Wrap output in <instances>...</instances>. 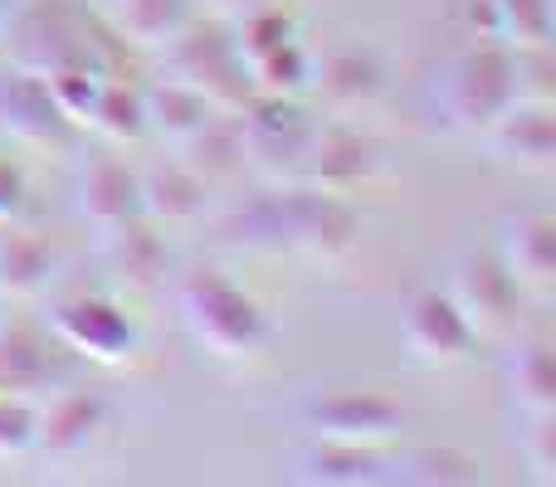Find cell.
I'll list each match as a JSON object with an SVG mask.
<instances>
[{
	"label": "cell",
	"instance_id": "35",
	"mask_svg": "<svg viewBox=\"0 0 556 487\" xmlns=\"http://www.w3.org/2000/svg\"><path fill=\"white\" fill-rule=\"evenodd\" d=\"M250 5H260V0H191V10H205L211 20H235Z\"/></svg>",
	"mask_w": 556,
	"mask_h": 487
},
{
	"label": "cell",
	"instance_id": "36",
	"mask_svg": "<svg viewBox=\"0 0 556 487\" xmlns=\"http://www.w3.org/2000/svg\"><path fill=\"white\" fill-rule=\"evenodd\" d=\"M20 5H25V0H0V39H5V29H10V20H15Z\"/></svg>",
	"mask_w": 556,
	"mask_h": 487
},
{
	"label": "cell",
	"instance_id": "26",
	"mask_svg": "<svg viewBox=\"0 0 556 487\" xmlns=\"http://www.w3.org/2000/svg\"><path fill=\"white\" fill-rule=\"evenodd\" d=\"M479 478V459L464 449H450V444H420V449L391 453V483L405 487H469Z\"/></svg>",
	"mask_w": 556,
	"mask_h": 487
},
{
	"label": "cell",
	"instance_id": "32",
	"mask_svg": "<svg viewBox=\"0 0 556 487\" xmlns=\"http://www.w3.org/2000/svg\"><path fill=\"white\" fill-rule=\"evenodd\" d=\"M518 449H522L532 483L552 487L556 483V414H528V430H522Z\"/></svg>",
	"mask_w": 556,
	"mask_h": 487
},
{
	"label": "cell",
	"instance_id": "16",
	"mask_svg": "<svg viewBox=\"0 0 556 487\" xmlns=\"http://www.w3.org/2000/svg\"><path fill=\"white\" fill-rule=\"evenodd\" d=\"M59 385H68V375L54 356V336L29 322H0V395L39 405Z\"/></svg>",
	"mask_w": 556,
	"mask_h": 487
},
{
	"label": "cell",
	"instance_id": "15",
	"mask_svg": "<svg viewBox=\"0 0 556 487\" xmlns=\"http://www.w3.org/2000/svg\"><path fill=\"white\" fill-rule=\"evenodd\" d=\"M483 142H489L493 162L513 166V171H552L556 166V113L552 103H513L503 117H493L483 127Z\"/></svg>",
	"mask_w": 556,
	"mask_h": 487
},
{
	"label": "cell",
	"instance_id": "9",
	"mask_svg": "<svg viewBox=\"0 0 556 487\" xmlns=\"http://www.w3.org/2000/svg\"><path fill=\"white\" fill-rule=\"evenodd\" d=\"M450 303L469 317V326L483 336H503L518 317L522 287L513 283V273L498 264L493 248H464L459 258L450 264V283H444Z\"/></svg>",
	"mask_w": 556,
	"mask_h": 487
},
{
	"label": "cell",
	"instance_id": "10",
	"mask_svg": "<svg viewBox=\"0 0 556 487\" xmlns=\"http://www.w3.org/2000/svg\"><path fill=\"white\" fill-rule=\"evenodd\" d=\"M401 342H405V351H410V361L434 366V371L464 366L473 351H479V332H473L469 317L450 303L444 287H420V293L405 303Z\"/></svg>",
	"mask_w": 556,
	"mask_h": 487
},
{
	"label": "cell",
	"instance_id": "31",
	"mask_svg": "<svg viewBox=\"0 0 556 487\" xmlns=\"http://www.w3.org/2000/svg\"><path fill=\"white\" fill-rule=\"evenodd\" d=\"M88 127H93L98 137H108V142H137V137H147L142 88H127V84H117V78H108Z\"/></svg>",
	"mask_w": 556,
	"mask_h": 487
},
{
	"label": "cell",
	"instance_id": "6",
	"mask_svg": "<svg viewBox=\"0 0 556 487\" xmlns=\"http://www.w3.org/2000/svg\"><path fill=\"white\" fill-rule=\"evenodd\" d=\"M313 117H307L303 98H269L254 93L250 103L235 113V132H240L244 166L260 171L269 185H293L303 152L313 142Z\"/></svg>",
	"mask_w": 556,
	"mask_h": 487
},
{
	"label": "cell",
	"instance_id": "14",
	"mask_svg": "<svg viewBox=\"0 0 556 487\" xmlns=\"http://www.w3.org/2000/svg\"><path fill=\"white\" fill-rule=\"evenodd\" d=\"M98 264H103L108 278H113L117 287H127V293H152V287H162L166 268H172L162 225L137 215V220L103 230L98 234Z\"/></svg>",
	"mask_w": 556,
	"mask_h": 487
},
{
	"label": "cell",
	"instance_id": "4",
	"mask_svg": "<svg viewBox=\"0 0 556 487\" xmlns=\"http://www.w3.org/2000/svg\"><path fill=\"white\" fill-rule=\"evenodd\" d=\"M156 54H162V64H166V78L195 88V93L211 103V113L235 117L254 98L250 68H244L240 54H235L230 25H225V20H195L191 15L181 35H176L172 44H162Z\"/></svg>",
	"mask_w": 556,
	"mask_h": 487
},
{
	"label": "cell",
	"instance_id": "20",
	"mask_svg": "<svg viewBox=\"0 0 556 487\" xmlns=\"http://www.w3.org/2000/svg\"><path fill=\"white\" fill-rule=\"evenodd\" d=\"M386 88V68L371 49H332L327 59H313V84L307 93L323 98L327 113L352 117L371 107Z\"/></svg>",
	"mask_w": 556,
	"mask_h": 487
},
{
	"label": "cell",
	"instance_id": "22",
	"mask_svg": "<svg viewBox=\"0 0 556 487\" xmlns=\"http://www.w3.org/2000/svg\"><path fill=\"white\" fill-rule=\"evenodd\" d=\"M137 191H142V215L152 225H166V230L195 225L205 215V205H211V185L181 156L176 162H156L152 171H142L137 176Z\"/></svg>",
	"mask_w": 556,
	"mask_h": 487
},
{
	"label": "cell",
	"instance_id": "18",
	"mask_svg": "<svg viewBox=\"0 0 556 487\" xmlns=\"http://www.w3.org/2000/svg\"><path fill=\"white\" fill-rule=\"evenodd\" d=\"M5 39L15 49V68H25V74H49V68L68 64L78 54H93L88 39L78 35L74 15L54 5H20Z\"/></svg>",
	"mask_w": 556,
	"mask_h": 487
},
{
	"label": "cell",
	"instance_id": "21",
	"mask_svg": "<svg viewBox=\"0 0 556 487\" xmlns=\"http://www.w3.org/2000/svg\"><path fill=\"white\" fill-rule=\"evenodd\" d=\"M59 283V248L35 230L0 225V297L10 303H39Z\"/></svg>",
	"mask_w": 556,
	"mask_h": 487
},
{
	"label": "cell",
	"instance_id": "25",
	"mask_svg": "<svg viewBox=\"0 0 556 487\" xmlns=\"http://www.w3.org/2000/svg\"><path fill=\"white\" fill-rule=\"evenodd\" d=\"M142 107H147V132H156L166 146H186L205 123H211V103L195 88L162 78V84L142 88Z\"/></svg>",
	"mask_w": 556,
	"mask_h": 487
},
{
	"label": "cell",
	"instance_id": "33",
	"mask_svg": "<svg viewBox=\"0 0 556 487\" xmlns=\"http://www.w3.org/2000/svg\"><path fill=\"white\" fill-rule=\"evenodd\" d=\"M35 453V405L0 395V459H25Z\"/></svg>",
	"mask_w": 556,
	"mask_h": 487
},
{
	"label": "cell",
	"instance_id": "24",
	"mask_svg": "<svg viewBox=\"0 0 556 487\" xmlns=\"http://www.w3.org/2000/svg\"><path fill=\"white\" fill-rule=\"evenodd\" d=\"M103 5V20L123 44L137 49H162L172 44L186 29V20L195 15L191 0H98Z\"/></svg>",
	"mask_w": 556,
	"mask_h": 487
},
{
	"label": "cell",
	"instance_id": "19",
	"mask_svg": "<svg viewBox=\"0 0 556 487\" xmlns=\"http://www.w3.org/2000/svg\"><path fill=\"white\" fill-rule=\"evenodd\" d=\"M74 215L88 225L93 234L113 230V225H127L142 215V191H137V171H127L123 162H98L78 166L74 176Z\"/></svg>",
	"mask_w": 556,
	"mask_h": 487
},
{
	"label": "cell",
	"instance_id": "34",
	"mask_svg": "<svg viewBox=\"0 0 556 487\" xmlns=\"http://www.w3.org/2000/svg\"><path fill=\"white\" fill-rule=\"evenodd\" d=\"M25 195H29L25 171H20L15 162H5V156H0V225H15L20 220V210H25Z\"/></svg>",
	"mask_w": 556,
	"mask_h": 487
},
{
	"label": "cell",
	"instance_id": "27",
	"mask_svg": "<svg viewBox=\"0 0 556 487\" xmlns=\"http://www.w3.org/2000/svg\"><path fill=\"white\" fill-rule=\"evenodd\" d=\"M176 152H181V162L191 166V171L201 176L211 191H215V185H225V181H235V176L244 171V152H240L235 117H220V113H215L186 146H176Z\"/></svg>",
	"mask_w": 556,
	"mask_h": 487
},
{
	"label": "cell",
	"instance_id": "8",
	"mask_svg": "<svg viewBox=\"0 0 556 487\" xmlns=\"http://www.w3.org/2000/svg\"><path fill=\"white\" fill-rule=\"evenodd\" d=\"M113 410L98 390L59 385L35 405V453L49 463H78L103 444Z\"/></svg>",
	"mask_w": 556,
	"mask_h": 487
},
{
	"label": "cell",
	"instance_id": "30",
	"mask_svg": "<svg viewBox=\"0 0 556 487\" xmlns=\"http://www.w3.org/2000/svg\"><path fill=\"white\" fill-rule=\"evenodd\" d=\"M493 39L503 49H552V0H489Z\"/></svg>",
	"mask_w": 556,
	"mask_h": 487
},
{
	"label": "cell",
	"instance_id": "29",
	"mask_svg": "<svg viewBox=\"0 0 556 487\" xmlns=\"http://www.w3.org/2000/svg\"><path fill=\"white\" fill-rule=\"evenodd\" d=\"M244 68H250L254 93H269V98H303L307 84H313V54H307L303 35L254 54Z\"/></svg>",
	"mask_w": 556,
	"mask_h": 487
},
{
	"label": "cell",
	"instance_id": "12",
	"mask_svg": "<svg viewBox=\"0 0 556 487\" xmlns=\"http://www.w3.org/2000/svg\"><path fill=\"white\" fill-rule=\"evenodd\" d=\"M0 137L25 152H64L74 142V123L54 107L45 78L15 68L0 78Z\"/></svg>",
	"mask_w": 556,
	"mask_h": 487
},
{
	"label": "cell",
	"instance_id": "17",
	"mask_svg": "<svg viewBox=\"0 0 556 487\" xmlns=\"http://www.w3.org/2000/svg\"><path fill=\"white\" fill-rule=\"evenodd\" d=\"M498 264L522 293H552L556 283V220L547 210H518L498 220Z\"/></svg>",
	"mask_w": 556,
	"mask_h": 487
},
{
	"label": "cell",
	"instance_id": "11",
	"mask_svg": "<svg viewBox=\"0 0 556 487\" xmlns=\"http://www.w3.org/2000/svg\"><path fill=\"white\" fill-rule=\"evenodd\" d=\"M376 171H381V152L371 137H362L346 123H317L293 185L323 195H356L366 181H376Z\"/></svg>",
	"mask_w": 556,
	"mask_h": 487
},
{
	"label": "cell",
	"instance_id": "5",
	"mask_svg": "<svg viewBox=\"0 0 556 487\" xmlns=\"http://www.w3.org/2000/svg\"><path fill=\"white\" fill-rule=\"evenodd\" d=\"M45 332L59 351H74L93 366H127L142 351L132 312L108 293H59L45 307Z\"/></svg>",
	"mask_w": 556,
	"mask_h": 487
},
{
	"label": "cell",
	"instance_id": "13",
	"mask_svg": "<svg viewBox=\"0 0 556 487\" xmlns=\"http://www.w3.org/2000/svg\"><path fill=\"white\" fill-rule=\"evenodd\" d=\"M288 478L303 487H381L391 483V453H386V444L313 439L293 449Z\"/></svg>",
	"mask_w": 556,
	"mask_h": 487
},
{
	"label": "cell",
	"instance_id": "7",
	"mask_svg": "<svg viewBox=\"0 0 556 487\" xmlns=\"http://www.w3.org/2000/svg\"><path fill=\"white\" fill-rule=\"evenodd\" d=\"M293 420L313 439L391 444L405 430V410L376 385H313L293 405Z\"/></svg>",
	"mask_w": 556,
	"mask_h": 487
},
{
	"label": "cell",
	"instance_id": "1",
	"mask_svg": "<svg viewBox=\"0 0 556 487\" xmlns=\"http://www.w3.org/2000/svg\"><path fill=\"white\" fill-rule=\"evenodd\" d=\"M362 220L346 195H323L307 185H274V195L250 205L240 240L264 254H298L313 264H342L356 248Z\"/></svg>",
	"mask_w": 556,
	"mask_h": 487
},
{
	"label": "cell",
	"instance_id": "23",
	"mask_svg": "<svg viewBox=\"0 0 556 487\" xmlns=\"http://www.w3.org/2000/svg\"><path fill=\"white\" fill-rule=\"evenodd\" d=\"M503 390L522 414H556V356L547 336H518L508 346Z\"/></svg>",
	"mask_w": 556,
	"mask_h": 487
},
{
	"label": "cell",
	"instance_id": "28",
	"mask_svg": "<svg viewBox=\"0 0 556 487\" xmlns=\"http://www.w3.org/2000/svg\"><path fill=\"white\" fill-rule=\"evenodd\" d=\"M39 78H45V88H49L59 113H64L74 127H88V117H93V107H98V93H103V84L113 74H108V64L98 54H78V59H68V64L39 74Z\"/></svg>",
	"mask_w": 556,
	"mask_h": 487
},
{
	"label": "cell",
	"instance_id": "2",
	"mask_svg": "<svg viewBox=\"0 0 556 487\" xmlns=\"http://www.w3.org/2000/svg\"><path fill=\"white\" fill-rule=\"evenodd\" d=\"M176 312L191 342L215 361H254L269 351L274 322L230 273L220 268H191L176 283Z\"/></svg>",
	"mask_w": 556,
	"mask_h": 487
},
{
	"label": "cell",
	"instance_id": "3",
	"mask_svg": "<svg viewBox=\"0 0 556 487\" xmlns=\"http://www.w3.org/2000/svg\"><path fill=\"white\" fill-rule=\"evenodd\" d=\"M425 103H430L434 123L450 132H473L479 137L493 117H503L518 103L513 88V49L498 39H469L459 54H450L425 84Z\"/></svg>",
	"mask_w": 556,
	"mask_h": 487
}]
</instances>
